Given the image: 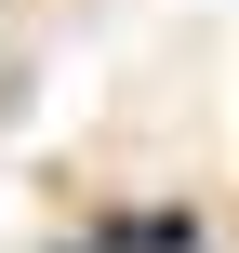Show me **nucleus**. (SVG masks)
<instances>
[{
    "label": "nucleus",
    "instance_id": "f257e3e1",
    "mask_svg": "<svg viewBox=\"0 0 239 253\" xmlns=\"http://www.w3.org/2000/svg\"><path fill=\"white\" fill-rule=\"evenodd\" d=\"M200 213H120V253H186Z\"/></svg>",
    "mask_w": 239,
    "mask_h": 253
}]
</instances>
